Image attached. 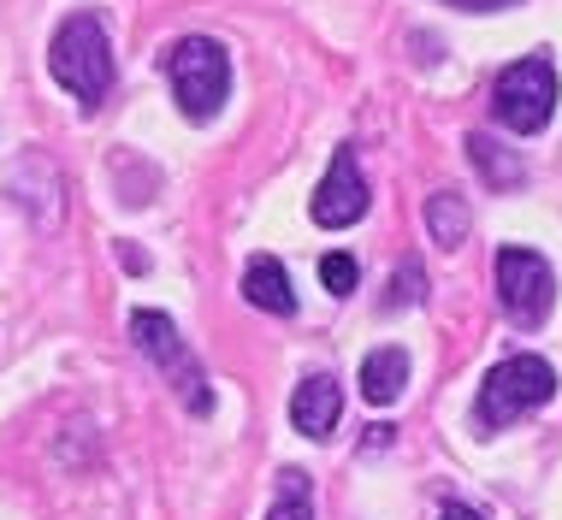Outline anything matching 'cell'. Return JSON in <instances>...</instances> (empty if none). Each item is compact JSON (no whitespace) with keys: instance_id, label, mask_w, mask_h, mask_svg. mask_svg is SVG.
<instances>
[{"instance_id":"5","label":"cell","mask_w":562,"mask_h":520,"mask_svg":"<svg viewBox=\"0 0 562 520\" xmlns=\"http://www.w3.org/2000/svg\"><path fill=\"white\" fill-rule=\"evenodd\" d=\"M131 338H136V349H143L148 361L160 366V378L178 391V403L195 408V415H207V408H214V391H207L202 366H195V355L184 349V338H178L172 319L155 314V308H136L131 314Z\"/></svg>"},{"instance_id":"1","label":"cell","mask_w":562,"mask_h":520,"mask_svg":"<svg viewBox=\"0 0 562 520\" xmlns=\"http://www.w3.org/2000/svg\"><path fill=\"white\" fill-rule=\"evenodd\" d=\"M48 71L66 95H78L83 106H101L113 95V42L101 12H71L48 42Z\"/></svg>"},{"instance_id":"8","label":"cell","mask_w":562,"mask_h":520,"mask_svg":"<svg viewBox=\"0 0 562 520\" xmlns=\"http://www.w3.org/2000/svg\"><path fill=\"white\" fill-rule=\"evenodd\" d=\"M338 415H344V391L331 373H308L291 396V420L302 438H331L338 432Z\"/></svg>"},{"instance_id":"15","label":"cell","mask_w":562,"mask_h":520,"mask_svg":"<svg viewBox=\"0 0 562 520\" xmlns=\"http://www.w3.org/2000/svg\"><path fill=\"white\" fill-rule=\"evenodd\" d=\"M415 302H420V267L408 260V267H397V279H391L385 308H415Z\"/></svg>"},{"instance_id":"14","label":"cell","mask_w":562,"mask_h":520,"mask_svg":"<svg viewBox=\"0 0 562 520\" xmlns=\"http://www.w3.org/2000/svg\"><path fill=\"white\" fill-rule=\"evenodd\" d=\"M321 279H326L331 296H349V290H356V279H361L356 255H326V260H321Z\"/></svg>"},{"instance_id":"13","label":"cell","mask_w":562,"mask_h":520,"mask_svg":"<svg viewBox=\"0 0 562 520\" xmlns=\"http://www.w3.org/2000/svg\"><path fill=\"white\" fill-rule=\"evenodd\" d=\"M267 520H314V485H308V473H302V467L279 473V497H272Z\"/></svg>"},{"instance_id":"17","label":"cell","mask_w":562,"mask_h":520,"mask_svg":"<svg viewBox=\"0 0 562 520\" xmlns=\"http://www.w3.org/2000/svg\"><path fill=\"white\" fill-rule=\"evenodd\" d=\"M438 520H485V515L468 509V502H445V515H438Z\"/></svg>"},{"instance_id":"2","label":"cell","mask_w":562,"mask_h":520,"mask_svg":"<svg viewBox=\"0 0 562 520\" xmlns=\"http://www.w3.org/2000/svg\"><path fill=\"white\" fill-rule=\"evenodd\" d=\"M557 396V366L544 355H509L497 361L492 373H485L480 385V403H474V420L485 432H497V426L521 420L527 408H544Z\"/></svg>"},{"instance_id":"6","label":"cell","mask_w":562,"mask_h":520,"mask_svg":"<svg viewBox=\"0 0 562 520\" xmlns=\"http://www.w3.org/2000/svg\"><path fill=\"white\" fill-rule=\"evenodd\" d=\"M497 302L515 326H544L557 302V272L539 249H497Z\"/></svg>"},{"instance_id":"10","label":"cell","mask_w":562,"mask_h":520,"mask_svg":"<svg viewBox=\"0 0 562 520\" xmlns=\"http://www.w3.org/2000/svg\"><path fill=\"white\" fill-rule=\"evenodd\" d=\"M403 385H408V355L397 343L373 349V355L361 361V396H368V403H397Z\"/></svg>"},{"instance_id":"11","label":"cell","mask_w":562,"mask_h":520,"mask_svg":"<svg viewBox=\"0 0 562 520\" xmlns=\"http://www.w3.org/2000/svg\"><path fill=\"white\" fill-rule=\"evenodd\" d=\"M468 160L480 166V178L492 183V190H515V183L527 178L521 155H509L504 143H492V136H468Z\"/></svg>"},{"instance_id":"9","label":"cell","mask_w":562,"mask_h":520,"mask_svg":"<svg viewBox=\"0 0 562 520\" xmlns=\"http://www.w3.org/2000/svg\"><path fill=\"white\" fill-rule=\"evenodd\" d=\"M243 296L255 302L261 314H296V290H291V272L279 267L272 255H255L243 267Z\"/></svg>"},{"instance_id":"3","label":"cell","mask_w":562,"mask_h":520,"mask_svg":"<svg viewBox=\"0 0 562 520\" xmlns=\"http://www.w3.org/2000/svg\"><path fill=\"white\" fill-rule=\"evenodd\" d=\"M166 71H172V89H178L184 118H195V125H207V118L225 106V95H232V59H225V48H220L214 36L172 42Z\"/></svg>"},{"instance_id":"7","label":"cell","mask_w":562,"mask_h":520,"mask_svg":"<svg viewBox=\"0 0 562 520\" xmlns=\"http://www.w3.org/2000/svg\"><path fill=\"white\" fill-rule=\"evenodd\" d=\"M361 213H368V178H361V160L356 148H338L321 178V190H314V225H326V231H344V225H356Z\"/></svg>"},{"instance_id":"12","label":"cell","mask_w":562,"mask_h":520,"mask_svg":"<svg viewBox=\"0 0 562 520\" xmlns=\"http://www.w3.org/2000/svg\"><path fill=\"white\" fill-rule=\"evenodd\" d=\"M427 231L438 249H462L468 242V202L462 195H450V190H438L432 202H427Z\"/></svg>"},{"instance_id":"4","label":"cell","mask_w":562,"mask_h":520,"mask_svg":"<svg viewBox=\"0 0 562 520\" xmlns=\"http://www.w3.org/2000/svg\"><path fill=\"white\" fill-rule=\"evenodd\" d=\"M492 113H497V125H509L515 136L544 131L557 113V66L544 54H527V59H515V66H504V78L492 89Z\"/></svg>"},{"instance_id":"16","label":"cell","mask_w":562,"mask_h":520,"mask_svg":"<svg viewBox=\"0 0 562 520\" xmlns=\"http://www.w3.org/2000/svg\"><path fill=\"white\" fill-rule=\"evenodd\" d=\"M456 12H504V7H521V0H445Z\"/></svg>"}]
</instances>
